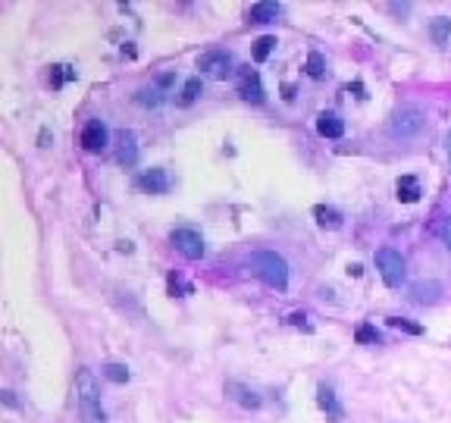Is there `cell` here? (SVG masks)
<instances>
[{
	"label": "cell",
	"instance_id": "cell-1",
	"mask_svg": "<svg viewBox=\"0 0 451 423\" xmlns=\"http://www.w3.org/2000/svg\"><path fill=\"white\" fill-rule=\"evenodd\" d=\"M75 401H79V420L81 423H106L104 404H100V385L91 370L81 367L75 373Z\"/></svg>",
	"mask_w": 451,
	"mask_h": 423
},
{
	"label": "cell",
	"instance_id": "cell-2",
	"mask_svg": "<svg viewBox=\"0 0 451 423\" xmlns=\"http://www.w3.org/2000/svg\"><path fill=\"white\" fill-rule=\"evenodd\" d=\"M251 266H254V273L269 285V289H276V292H285L288 289V264H285V257H282V254H276V251H254V254H251Z\"/></svg>",
	"mask_w": 451,
	"mask_h": 423
},
{
	"label": "cell",
	"instance_id": "cell-3",
	"mask_svg": "<svg viewBox=\"0 0 451 423\" xmlns=\"http://www.w3.org/2000/svg\"><path fill=\"white\" fill-rule=\"evenodd\" d=\"M423 129H426V113H423V107H417V104H404V107H398L392 113V120H388V135L398 138V141L417 138Z\"/></svg>",
	"mask_w": 451,
	"mask_h": 423
},
{
	"label": "cell",
	"instance_id": "cell-4",
	"mask_svg": "<svg viewBox=\"0 0 451 423\" xmlns=\"http://www.w3.org/2000/svg\"><path fill=\"white\" fill-rule=\"evenodd\" d=\"M376 266H379V276L388 289H398L407 276V264L395 248H379V251H376Z\"/></svg>",
	"mask_w": 451,
	"mask_h": 423
},
{
	"label": "cell",
	"instance_id": "cell-5",
	"mask_svg": "<svg viewBox=\"0 0 451 423\" xmlns=\"http://www.w3.org/2000/svg\"><path fill=\"white\" fill-rule=\"evenodd\" d=\"M169 241H173V248L182 254V257H188V260H200L204 257V235L198 232V229H191V226H179V229H173L169 232Z\"/></svg>",
	"mask_w": 451,
	"mask_h": 423
},
{
	"label": "cell",
	"instance_id": "cell-6",
	"mask_svg": "<svg viewBox=\"0 0 451 423\" xmlns=\"http://www.w3.org/2000/svg\"><path fill=\"white\" fill-rule=\"evenodd\" d=\"M198 70L210 72V76H216V79H226L232 72V57L226 51H207L198 57Z\"/></svg>",
	"mask_w": 451,
	"mask_h": 423
},
{
	"label": "cell",
	"instance_id": "cell-7",
	"mask_svg": "<svg viewBox=\"0 0 451 423\" xmlns=\"http://www.w3.org/2000/svg\"><path fill=\"white\" fill-rule=\"evenodd\" d=\"M106 145H110V132H106V126L100 120H91L85 129H81V147H85V151L100 154Z\"/></svg>",
	"mask_w": 451,
	"mask_h": 423
},
{
	"label": "cell",
	"instance_id": "cell-8",
	"mask_svg": "<svg viewBox=\"0 0 451 423\" xmlns=\"http://www.w3.org/2000/svg\"><path fill=\"white\" fill-rule=\"evenodd\" d=\"M135 185L141 191H148V195H166L169 191V173L166 170H160V166H154V170H144L141 176L135 179Z\"/></svg>",
	"mask_w": 451,
	"mask_h": 423
},
{
	"label": "cell",
	"instance_id": "cell-9",
	"mask_svg": "<svg viewBox=\"0 0 451 423\" xmlns=\"http://www.w3.org/2000/svg\"><path fill=\"white\" fill-rule=\"evenodd\" d=\"M238 95L244 97L248 104H263V85H260V76L254 70H242L238 72Z\"/></svg>",
	"mask_w": 451,
	"mask_h": 423
},
{
	"label": "cell",
	"instance_id": "cell-10",
	"mask_svg": "<svg viewBox=\"0 0 451 423\" xmlns=\"http://www.w3.org/2000/svg\"><path fill=\"white\" fill-rule=\"evenodd\" d=\"M317 404L326 410V417H329L332 423H342L345 420V408L338 404L335 392H332V385H319L317 389Z\"/></svg>",
	"mask_w": 451,
	"mask_h": 423
},
{
	"label": "cell",
	"instance_id": "cell-11",
	"mask_svg": "<svg viewBox=\"0 0 451 423\" xmlns=\"http://www.w3.org/2000/svg\"><path fill=\"white\" fill-rule=\"evenodd\" d=\"M226 395H229L232 401H238L242 408H251V410H257L263 404V398L257 395L254 389H248L244 383H226Z\"/></svg>",
	"mask_w": 451,
	"mask_h": 423
},
{
	"label": "cell",
	"instance_id": "cell-12",
	"mask_svg": "<svg viewBox=\"0 0 451 423\" xmlns=\"http://www.w3.org/2000/svg\"><path fill=\"white\" fill-rule=\"evenodd\" d=\"M317 132L323 135V138H342L345 135V122L338 113H332V110H326V113L317 116Z\"/></svg>",
	"mask_w": 451,
	"mask_h": 423
},
{
	"label": "cell",
	"instance_id": "cell-13",
	"mask_svg": "<svg viewBox=\"0 0 451 423\" xmlns=\"http://www.w3.org/2000/svg\"><path fill=\"white\" fill-rule=\"evenodd\" d=\"M116 160H119L122 166H135V163H138V138H135V132H119Z\"/></svg>",
	"mask_w": 451,
	"mask_h": 423
},
{
	"label": "cell",
	"instance_id": "cell-14",
	"mask_svg": "<svg viewBox=\"0 0 451 423\" xmlns=\"http://www.w3.org/2000/svg\"><path fill=\"white\" fill-rule=\"evenodd\" d=\"M395 191H398V201H401V204H417L420 195H423V189H420V179H417V176H401L398 185H395Z\"/></svg>",
	"mask_w": 451,
	"mask_h": 423
},
{
	"label": "cell",
	"instance_id": "cell-15",
	"mask_svg": "<svg viewBox=\"0 0 451 423\" xmlns=\"http://www.w3.org/2000/svg\"><path fill=\"white\" fill-rule=\"evenodd\" d=\"M438 295H442V285H438V282H417L411 289V298L417 304H436Z\"/></svg>",
	"mask_w": 451,
	"mask_h": 423
},
{
	"label": "cell",
	"instance_id": "cell-16",
	"mask_svg": "<svg viewBox=\"0 0 451 423\" xmlns=\"http://www.w3.org/2000/svg\"><path fill=\"white\" fill-rule=\"evenodd\" d=\"M313 220H317L323 229H342V220H345V216L338 214L335 207H326V204H317V207H313Z\"/></svg>",
	"mask_w": 451,
	"mask_h": 423
},
{
	"label": "cell",
	"instance_id": "cell-17",
	"mask_svg": "<svg viewBox=\"0 0 451 423\" xmlns=\"http://www.w3.org/2000/svg\"><path fill=\"white\" fill-rule=\"evenodd\" d=\"M279 13H282L279 3H257V7L248 10V19L251 22H273Z\"/></svg>",
	"mask_w": 451,
	"mask_h": 423
},
{
	"label": "cell",
	"instance_id": "cell-18",
	"mask_svg": "<svg viewBox=\"0 0 451 423\" xmlns=\"http://www.w3.org/2000/svg\"><path fill=\"white\" fill-rule=\"evenodd\" d=\"M429 38L436 41V45H448V38H451V19L448 16H436V19L429 22Z\"/></svg>",
	"mask_w": 451,
	"mask_h": 423
},
{
	"label": "cell",
	"instance_id": "cell-19",
	"mask_svg": "<svg viewBox=\"0 0 451 423\" xmlns=\"http://www.w3.org/2000/svg\"><path fill=\"white\" fill-rule=\"evenodd\" d=\"M200 91H204V82H200V76L185 79V85H182V95H179V104H182V107L194 104V101L200 97Z\"/></svg>",
	"mask_w": 451,
	"mask_h": 423
},
{
	"label": "cell",
	"instance_id": "cell-20",
	"mask_svg": "<svg viewBox=\"0 0 451 423\" xmlns=\"http://www.w3.org/2000/svg\"><path fill=\"white\" fill-rule=\"evenodd\" d=\"M276 51V38L273 35H263V38L254 41V47H251V57L257 60V63H263V60H269V54Z\"/></svg>",
	"mask_w": 451,
	"mask_h": 423
},
{
	"label": "cell",
	"instance_id": "cell-21",
	"mask_svg": "<svg viewBox=\"0 0 451 423\" xmlns=\"http://www.w3.org/2000/svg\"><path fill=\"white\" fill-rule=\"evenodd\" d=\"M104 373L106 379H110V383H116V385H122V383H129L132 379V373H129V367L125 364H104Z\"/></svg>",
	"mask_w": 451,
	"mask_h": 423
},
{
	"label": "cell",
	"instance_id": "cell-22",
	"mask_svg": "<svg viewBox=\"0 0 451 423\" xmlns=\"http://www.w3.org/2000/svg\"><path fill=\"white\" fill-rule=\"evenodd\" d=\"M304 70H307V76H310V79H323L326 76V60L319 57L317 51H310V54H307V66H304Z\"/></svg>",
	"mask_w": 451,
	"mask_h": 423
},
{
	"label": "cell",
	"instance_id": "cell-23",
	"mask_svg": "<svg viewBox=\"0 0 451 423\" xmlns=\"http://www.w3.org/2000/svg\"><path fill=\"white\" fill-rule=\"evenodd\" d=\"M75 79L72 66H50V88H63V82Z\"/></svg>",
	"mask_w": 451,
	"mask_h": 423
},
{
	"label": "cell",
	"instance_id": "cell-24",
	"mask_svg": "<svg viewBox=\"0 0 451 423\" xmlns=\"http://www.w3.org/2000/svg\"><path fill=\"white\" fill-rule=\"evenodd\" d=\"M138 104H141V107H160V104H163V91L160 88H141V91H138Z\"/></svg>",
	"mask_w": 451,
	"mask_h": 423
},
{
	"label": "cell",
	"instance_id": "cell-25",
	"mask_svg": "<svg viewBox=\"0 0 451 423\" xmlns=\"http://www.w3.org/2000/svg\"><path fill=\"white\" fill-rule=\"evenodd\" d=\"M354 339L361 342V345H376V342H379V333H376V326H370V323H363V326H357Z\"/></svg>",
	"mask_w": 451,
	"mask_h": 423
},
{
	"label": "cell",
	"instance_id": "cell-26",
	"mask_svg": "<svg viewBox=\"0 0 451 423\" xmlns=\"http://www.w3.org/2000/svg\"><path fill=\"white\" fill-rule=\"evenodd\" d=\"M388 326H392V329H404V333H411V335H423V326H420V323L401 320V317H388Z\"/></svg>",
	"mask_w": 451,
	"mask_h": 423
},
{
	"label": "cell",
	"instance_id": "cell-27",
	"mask_svg": "<svg viewBox=\"0 0 451 423\" xmlns=\"http://www.w3.org/2000/svg\"><path fill=\"white\" fill-rule=\"evenodd\" d=\"M288 323H292V326H304V329H310V323H307V314H292V317H288Z\"/></svg>",
	"mask_w": 451,
	"mask_h": 423
},
{
	"label": "cell",
	"instance_id": "cell-28",
	"mask_svg": "<svg viewBox=\"0 0 451 423\" xmlns=\"http://www.w3.org/2000/svg\"><path fill=\"white\" fill-rule=\"evenodd\" d=\"M442 241H445V248L451 251V220H445V226H442Z\"/></svg>",
	"mask_w": 451,
	"mask_h": 423
},
{
	"label": "cell",
	"instance_id": "cell-29",
	"mask_svg": "<svg viewBox=\"0 0 451 423\" xmlns=\"http://www.w3.org/2000/svg\"><path fill=\"white\" fill-rule=\"evenodd\" d=\"M348 273H351V276H361L363 266H361V264H351V266H348Z\"/></svg>",
	"mask_w": 451,
	"mask_h": 423
},
{
	"label": "cell",
	"instance_id": "cell-30",
	"mask_svg": "<svg viewBox=\"0 0 451 423\" xmlns=\"http://www.w3.org/2000/svg\"><path fill=\"white\" fill-rule=\"evenodd\" d=\"M448 160H451V135H448Z\"/></svg>",
	"mask_w": 451,
	"mask_h": 423
}]
</instances>
